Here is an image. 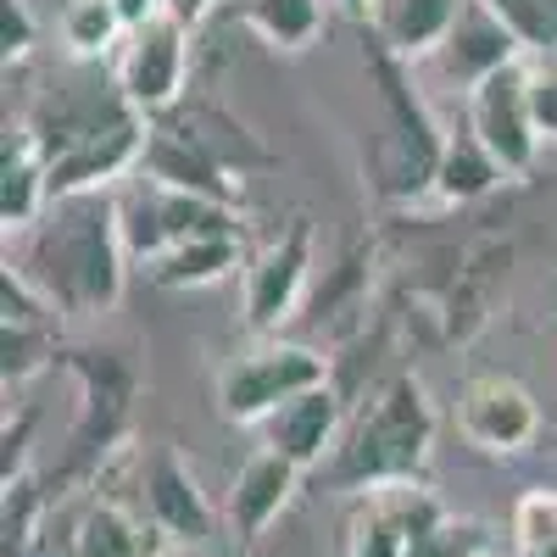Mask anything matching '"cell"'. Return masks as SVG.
Instances as JSON below:
<instances>
[{
	"label": "cell",
	"instance_id": "28",
	"mask_svg": "<svg viewBox=\"0 0 557 557\" xmlns=\"http://www.w3.org/2000/svg\"><path fill=\"white\" fill-rule=\"evenodd\" d=\"M34 45H39V23L28 12V0H0V57H7V67L28 62Z\"/></svg>",
	"mask_w": 557,
	"mask_h": 557
},
{
	"label": "cell",
	"instance_id": "24",
	"mask_svg": "<svg viewBox=\"0 0 557 557\" xmlns=\"http://www.w3.org/2000/svg\"><path fill=\"white\" fill-rule=\"evenodd\" d=\"M491 12L519 34L524 57H552L557 51V0H491Z\"/></svg>",
	"mask_w": 557,
	"mask_h": 557
},
{
	"label": "cell",
	"instance_id": "21",
	"mask_svg": "<svg viewBox=\"0 0 557 557\" xmlns=\"http://www.w3.org/2000/svg\"><path fill=\"white\" fill-rule=\"evenodd\" d=\"M235 17L268 51H307L330 23V0H235Z\"/></svg>",
	"mask_w": 557,
	"mask_h": 557
},
{
	"label": "cell",
	"instance_id": "5",
	"mask_svg": "<svg viewBox=\"0 0 557 557\" xmlns=\"http://www.w3.org/2000/svg\"><path fill=\"white\" fill-rule=\"evenodd\" d=\"M112 84L139 117H162L178 107L184 78H190V28L173 12H157L139 28H128L123 51L112 57Z\"/></svg>",
	"mask_w": 557,
	"mask_h": 557
},
{
	"label": "cell",
	"instance_id": "6",
	"mask_svg": "<svg viewBox=\"0 0 557 557\" xmlns=\"http://www.w3.org/2000/svg\"><path fill=\"white\" fill-rule=\"evenodd\" d=\"M446 513L424 480H396L357 491L341 519V557H407L412 535Z\"/></svg>",
	"mask_w": 557,
	"mask_h": 557
},
{
	"label": "cell",
	"instance_id": "8",
	"mask_svg": "<svg viewBox=\"0 0 557 557\" xmlns=\"http://www.w3.org/2000/svg\"><path fill=\"white\" fill-rule=\"evenodd\" d=\"M462 123L474 128V139L502 162L507 178H524L541 157V134L530 117V89H524V62L491 73L462 96Z\"/></svg>",
	"mask_w": 557,
	"mask_h": 557
},
{
	"label": "cell",
	"instance_id": "9",
	"mask_svg": "<svg viewBox=\"0 0 557 557\" xmlns=\"http://www.w3.org/2000/svg\"><path fill=\"white\" fill-rule=\"evenodd\" d=\"M457 430L491 457H519L541 435V401L513 374H474L457 391Z\"/></svg>",
	"mask_w": 557,
	"mask_h": 557
},
{
	"label": "cell",
	"instance_id": "18",
	"mask_svg": "<svg viewBox=\"0 0 557 557\" xmlns=\"http://www.w3.org/2000/svg\"><path fill=\"white\" fill-rule=\"evenodd\" d=\"M462 7H469V0H374L368 23H374V39L385 45L391 57L418 67L424 57L441 51V39L451 34Z\"/></svg>",
	"mask_w": 557,
	"mask_h": 557
},
{
	"label": "cell",
	"instance_id": "4",
	"mask_svg": "<svg viewBox=\"0 0 557 557\" xmlns=\"http://www.w3.org/2000/svg\"><path fill=\"white\" fill-rule=\"evenodd\" d=\"M112 196H117L123 246H128L134 262H157V257L173 251L178 240L228 235V228H240V223H235V207H228V201L173 190V184H162V178H151V173H128Z\"/></svg>",
	"mask_w": 557,
	"mask_h": 557
},
{
	"label": "cell",
	"instance_id": "23",
	"mask_svg": "<svg viewBox=\"0 0 557 557\" xmlns=\"http://www.w3.org/2000/svg\"><path fill=\"white\" fill-rule=\"evenodd\" d=\"M0 368H7V385H23L28 374H39L51 357H62L57 351V341H51V323H0Z\"/></svg>",
	"mask_w": 557,
	"mask_h": 557
},
{
	"label": "cell",
	"instance_id": "31",
	"mask_svg": "<svg viewBox=\"0 0 557 557\" xmlns=\"http://www.w3.org/2000/svg\"><path fill=\"white\" fill-rule=\"evenodd\" d=\"M335 12H346V17H362L368 23V12H374V0H330Z\"/></svg>",
	"mask_w": 557,
	"mask_h": 557
},
{
	"label": "cell",
	"instance_id": "14",
	"mask_svg": "<svg viewBox=\"0 0 557 557\" xmlns=\"http://www.w3.org/2000/svg\"><path fill=\"white\" fill-rule=\"evenodd\" d=\"M301 474H307L301 462H290L285 451H273V446H257L240 462L235 480H228V502H223V519H228V530H235L240 546H257L268 535V524L290 507Z\"/></svg>",
	"mask_w": 557,
	"mask_h": 557
},
{
	"label": "cell",
	"instance_id": "13",
	"mask_svg": "<svg viewBox=\"0 0 557 557\" xmlns=\"http://www.w3.org/2000/svg\"><path fill=\"white\" fill-rule=\"evenodd\" d=\"M139 507H146V519L173 546H207L212 530H218V513H212L196 469L173 446H157L146 462H139Z\"/></svg>",
	"mask_w": 557,
	"mask_h": 557
},
{
	"label": "cell",
	"instance_id": "11",
	"mask_svg": "<svg viewBox=\"0 0 557 557\" xmlns=\"http://www.w3.org/2000/svg\"><path fill=\"white\" fill-rule=\"evenodd\" d=\"M67 368L84 380V412H78V430H73V451H67V474L96 469L112 446H123V418H128V368L117 362V351H62Z\"/></svg>",
	"mask_w": 557,
	"mask_h": 557
},
{
	"label": "cell",
	"instance_id": "10",
	"mask_svg": "<svg viewBox=\"0 0 557 557\" xmlns=\"http://www.w3.org/2000/svg\"><path fill=\"white\" fill-rule=\"evenodd\" d=\"M51 546L62 557H168V535L139 513V507L89 491L73 507H62Z\"/></svg>",
	"mask_w": 557,
	"mask_h": 557
},
{
	"label": "cell",
	"instance_id": "2",
	"mask_svg": "<svg viewBox=\"0 0 557 557\" xmlns=\"http://www.w3.org/2000/svg\"><path fill=\"white\" fill-rule=\"evenodd\" d=\"M435 451V401L418 374H396L368 396L323 457V485L330 491H374L396 480H424Z\"/></svg>",
	"mask_w": 557,
	"mask_h": 557
},
{
	"label": "cell",
	"instance_id": "17",
	"mask_svg": "<svg viewBox=\"0 0 557 557\" xmlns=\"http://www.w3.org/2000/svg\"><path fill=\"white\" fill-rule=\"evenodd\" d=\"M51 207V157H45L39 134L28 123L7 128V157H0V223L7 240L28 235Z\"/></svg>",
	"mask_w": 557,
	"mask_h": 557
},
{
	"label": "cell",
	"instance_id": "30",
	"mask_svg": "<svg viewBox=\"0 0 557 557\" xmlns=\"http://www.w3.org/2000/svg\"><path fill=\"white\" fill-rule=\"evenodd\" d=\"M117 12H123V23H128V28H139L146 17L168 12V0H117Z\"/></svg>",
	"mask_w": 557,
	"mask_h": 557
},
{
	"label": "cell",
	"instance_id": "22",
	"mask_svg": "<svg viewBox=\"0 0 557 557\" xmlns=\"http://www.w3.org/2000/svg\"><path fill=\"white\" fill-rule=\"evenodd\" d=\"M57 34H62L73 62H101V57H117L123 51L128 23L117 12V0H67Z\"/></svg>",
	"mask_w": 557,
	"mask_h": 557
},
{
	"label": "cell",
	"instance_id": "25",
	"mask_svg": "<svg viewBox=\"0 0 557 557\" xmlns=\"http://www.w3.org/2000/svg\"><path fill=\"white\" fill-rule=\"evenodd\" d=\"M552 541H557V491L535 485V491H524L519 507H513V546H519V552H541V546H552Z\"/></svg>",
	"mask_w": 557,
	"mask_h": 557
},
{
	"label": "cell",
	"instance_id": "19",
	"mask_svg": "<svg viewBox=\"0 0 557 557\" xmlns=\"http://www.w3.org/2000/svg\"><path fill=\"white\" fill-rule=\"evenodd\" d=\"M240 228H228V235H196V240H178L173 251H162L157 262H146L151 285L162 290H207L218 278H228L240 268Z\"/></svg>",
	"mask_w": 557,
	"mask_h": 557
},
{
	"label": "cell",
	"instance_id": "29",
	"mask_svg": "<svg viewBox=\"0 0 557 557\" xmlns=\"http://www.w3.org/2000/svg\"><path fill=\"white\" fill-rule=\"evenodd\" d=\"M212 7H218V0H168V12H173L184 28H201V23L212 17Z\"/></svg>",
	"mask_w": 557,
	"mask_h": 557
},
{
	"label": "cell",
	"instance_id": "12",
	"mask_svg": "<svg viewBox=\"0 0 557 557\" xmlns=\"http://www.w3.org/2000/svg\"><path fill=\"white\" fill-rule=\"evenodd\" d=\"M513 62H524L519 34L491 12V0H469V7H462V17L451 23V34L441 39V51L424 57L418 67H424L435 84H446L451 96H469L474 84H485L491 73L513 67Z\"/></svg>",
	"mask_w": 557,
	"mask_h": 557
},
{
	"label": "cell",
	"instance_id": "26",
	"mask_svg": "<svg viewBox=\"0 0 557 557\" xmlns=\"http://www.w3.org/2000/svg\"><path fill=\"white\" fill-rule=\"evenodd\" d=\"M524 89H530V117L541 146L557 139V51L552 57H524Z\"/></svg>",
	"mask_w": 557,
	"mask_h": 557
},
{
	"label": "cell",
	"instance_id": "33",
	"mask_svg": "<svg viewBox=\"0 0 557 557\" xmlns=\"http://www.w3.org/2000/svg\"><path fill=\"white\" fill-rule=\"evenodd\" d=\"M469 557H496V552H491V541H480V546H474Z\"/></svg>",
	"mask_w": 557,
	"mask_h": 557
},
{
	"label": "cell",
	"instance_id": "3",
	"mask_svg": "<svg viewBox=\"0 0 557 557\" xmlns=\"http://www.w3.org/2000/svg\"><path fill=\"white\" fill-rule=\"evenodd\" d=\"M330 385V357L307 341H278V335H257V346H246L240 357L223 362L218 374V412L228 424L262 430L268 418L296 401L301 391Z\"/></svg>",
	"mask_w": 557,
	"mask_h": 557
},
{
	"label": "cell",
	"instance_id": "32",
	"mask_svg": "<svg viewBox=\"0 0 557 557\" xmlns=\"http://www.w3.org/2000/svg\"><path fill=\"white\" fill-rule=\"evenodd\" d=\"M519 557H557V541H552V546H541V552H519Z\"/></svg>",
	"mask_w": 557,
	"mask_h": 557
},
{
	"label": "cell",
	"instance_id": "27",
	"mask_svg": "<svg viewBox=\"0 0 557 557\" xmlns=\"http://www.w3.org/2000/svg\"><path fill=\"white\" fill-rule=\"evenodd\" d=\"M480 541H485V535H480V524L441 513V519H435L430 530H418V535H412L407 557H469V552H474Z\"/></svg>",
	"mask_w": 557,
	"mask_h": 557
},
{
	"label": "cell",
	"instance_id": "20",
	"mask_svg": "<svg viewBox=\"0 0 557 557\" xmlns=\"http://www.w3.org/2000/svg\"><path fill=\"white\" fill-rule=\"evenodd\" d=\"M502 162L474 139V128L462 123V128H446V146H441V162H435V190L446 207H469L480 196H491L496 184H502Z\"/></svg>",
	"mask_w": 557,
	"mask_h": 557
},
{
	"label": "cell",
	"instance_id": "15",
	"mask_svg": "<svg viewBox=\"0 0 557 557\" xmlns=\"http://www.w3.org/2000/svg\"><path fill=\"white\" fill-rule=\"evenodd\" d=\"M139 173H151L173 190H190V196H212V201H240V173H228V162L207 146L196 128H151L146 139V162Z\"/></svg>",
	"mask_w": 557,
	"mask_h": 557
},
{
	"label": "cell",
	"instance_id": "7",
	"mask_svg": "<svg viewBox=\"0 0 557 557\" xmlns=\"http://www.w3.org/2000/svg\"><path fill=\"white\" fill-rule=\"evenodd\" d=\"M307 285H312V218H290L246 262V330L278 335L301 312Z\"/></svg>",
	"mask_w": 557,
	"mask_h": 557
},
{
	"label": "cell",
	"instance_id": "16",
	"mask_svg": "<svg viewBox=\"0 0 557 557\" xmlns=\"http://www.w3.org/2000/svg\"><path fill=\"white\" fill-rule=\"evenodd\" d=\"M346 430V412H341V396L335 385H318V391H301L296 401H285L268 424H262V446L285 451L301 469H323V457L335 451Z\"/></svg>",
	"mask_w": 557,
	"mask_h": 557
},
{
	"label": "cell",
	"instance_id": "1",
	"mask_svg": "<svg viewBox=\"0 0 557 557\" xmlns=\"http://www.w3.org/2000/svg\"><path fill=\"white\" fill-rule=\"evenodd\" d=\"M128 246L117 228V196L89 190V196H57L45 218L17 235V268L39 285L62 318H96L112 312L123 296V268Z\"/></svg>",
	"mask_w": 557,
	"mask_h": 557
}]
</instances>
